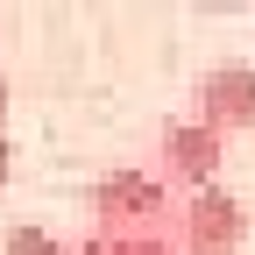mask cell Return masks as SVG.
<instances>
[{
    "mask_svg": "<svg viewBox=\"0 0 255 255\" xmlns=\"http://www.w3.org/2000/svg\"><path fill=\"white\" fill-rule=\"evenodd\" d=\"M85 213H92V234H170L177 191L156 170H107L92 184Z\"/></svg>",
    "mask_w": 255,
    "mask_h": 255,
    "instance_id": "cell-1",
    "label": "cell"
},
{
    "mask_svg": "<svg viewBox=\"0 0 255 255\" xmlns=\"http://www.w3.org/2000/svg\"><path fill=\"white\" fill-rule=\"evenodd\" d=\"M241 234H248V213L234 206L227 184L184 191L177 213H170V241H177V255H234Z\"/></svg>",
    "mask_w": 255,
    "mask_h": 255,
    "instance_id": "cell-2",
    "label": "cell"
},
{
    "mask_svg": "<svg viewBox=\"0 0 255 255\" xmlns=\"http://www.w3.org/2000/svg\"><path fill=\"white\" fill-rule=\"evenodd\" d=\"M220 156H227V135H213L206 121H163V135H156V177L170 191H206L220 177Z\"/></svg>",
    "mask_w": 255,
    "mask_h": 255,
    "instance_id": "cell-3",
    "label": "cell"
},
{
    "mask_svg": "<svg viewBox=\"0 0 255 255\" xmlns=\"http://www.w3.org/2000/svg\"><path fill=\"white\" fill-rule=\"evenodd\" d=\"M191 100H199L191 121H206L213 135H241V128H255V64H213Z\"/></svg>",
    "mask_w": 255,
    "mask_h": 255,
    "instance_id": "cell-4",
    "label": "cell"
},
{
    "mask_svg": "<svg viewBox=\"0 0 255 255\" xmlns=\"http://www.w3.org/2000/svg\"><path fill=\"white\" fill-rule=\"evenodd\" d=\"M78 255H177V241L170 234H85V241H71Z\"/></svg>",
    "mask_w": 255,
    "mask_h": 255,
    "instance_id": "cell-5",
    "label": "cell"
},
{
    "mask_svg": "<svg viewBox=\"0 0 255 255\" xmlns=\"http://www.w3.org/2000/svg\"><path fill=\"white\" fill-rule=\"evenodd\" d=\"M0 255H78V248H71V241H57L50 227H7Z\"/></svg>",
    "mask_w": 255,
    "mask_h": 255,
    "instance_id": "cell-6",
    "label": "cell"
},
{
    "mask_svg": "<svg viewBox=\"0 0 255 255\" xmlns=\"http://www.w3.org/2000/svg\"><path fill=\"white\" fill-rule=\"evenodd\" d=\"M0 184H7V135H0Z\"/></svg>",
    "mask_w": 255,
    "mask_h": 255,
    "instance_id": "cell-7",
    "label": "cell"
}]
</instances>
